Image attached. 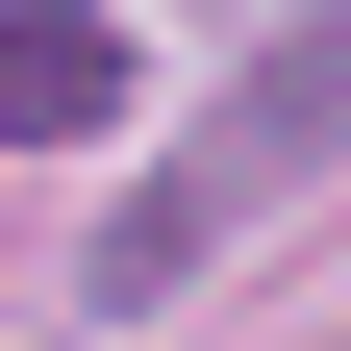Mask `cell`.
I'll return each mask as SVG.
<instances>
[{"instance_id":"1","label":"cell","mask_w":351,"mask_h":351,"mask_svg":"<svg viewBox=\"0 0 351 351\" xmlns=\"http://www.w3.org/2000/svg\"><path fill=\"white\" fill-rule=\"evenodd\" d=\"M326 125H351V25H301V51L251 75V101H226V151H201V176H151V226H101V301H125V326H151V301L201 276V251H226V226H251V176H301V151H326Z\"/></svg>"},{"instance_id":"2","label":"cell","mask_w":351,"mask_h":351,"mask_svg":"<svg viewBox=\"0 0 351 351\" xmlns=\"http://www.w3.org/2000/svg\"><path fill=\"white\" fill-rule=\"evenodd\" d=\"M125 101H151V51L101 0H0V151H101Z\"/></svg>"}]
</instances>
